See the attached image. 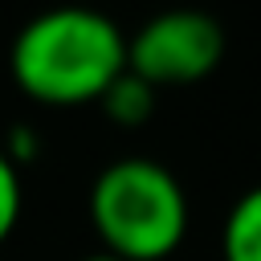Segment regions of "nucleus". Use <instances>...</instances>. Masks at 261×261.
<instances>
[{
	"label": "nucleus",
	"mask_w": 261,
	"mask_h": 261,
	"mask_svg": "<svg viewBox=\"0 0 261 261\" xmlns=\"http://www.w3.org/2000/svg\"><path fill=\"white\" fill-rule=\"evenodd\" d=\"M98 102H102V110H106L110 122H118V126L130 130V126H143V122L155 114V86L126 69V73H118V77L110 82V90H106Z\"/></svg>",
	"instance_id": "5"
},
{
	"label": "nucleus",
	"mask_w": 261,
	"mask_h": 261,
	"mask_svg": "<svg viewBox=\"0 0 261 261\" xmlns=\"http://www.w3.org/2000/svg\"><path fill=\"white\" fill-rule=\"evenodd\" d=\"M90 224L102 253L122 261H163L188 237V192L151 155H122L90 184Z\"/></svg>",
	"instance_id": "2"
},
{
	"label": "nucleus",
	"mask_w": 261,
	"mask_h": 261,
	"mask_svg": "<svg viewBox=\"0 0 261 261\" xmlns=\"http://www.w3.org/2000/svg\"><path fill=\"white\" fill-rule=\"evenodd\" d=\"M77 261H122V257H114V253H102V249H98V253H86V257H77Z\"/></svg>",
	"instance_id": "8"
},
{
	"label": "nucleus",
	"mask_w": 261,
	"mask_h": 261,
	"mask_svg": "<svg viewBox=\"0 0 261 261\" xmlns=\"http://www.w3.org/2000/svg\"><path fill=\"white\" fill-rule=\"evenodd\" d=\"M224 261H261V184L241 192L220 228Z\"/></svg>",
	"instance_id": "4"
},
{
	"label": "nucleus",
	"mask_w": 261,
	"mask_h": 261,
	"mask_svg": "<svg viewBox=\"0 0 261 261\" xmlns=\"http://www.w3.org/2000/svg\"><path fill=\"white\" fill-rule=\"evenodd\" d=\"M4 155L20 167V163H33V155H37V135L29 130V126H12L8 130V139H4Z\"/></svg>",
	"instance_id": "7"
},
{
	"label": "nucleus",
	"mask_w": 261,
	"mask_h": 261,
	"mask_svg": "<svg viewBox=\"0 0 261 261\" xmlns=\"http://www.w3.org/2000/svg\"><path fill=\"white\" fill-rule=\"evenodd\" d=\"M228 37L216 16L196 8H171L151 16L126 37V69L159 86H192L216 73Z\"/></svg>",
	"instance_id": "3"
},
{
	"label": "nucleus",
	"mask_w": 261,
	"mask_h": 261,
	"mask_svg": "<svg viewBox=\"0 0 261 261\" xmlns=\"http://www.w3.org/2000/svg\"><path fill=\"white\" fill-rule=\"evenodd\" d=\"M8 69L41 106H86L126 73V33L106 12L53 8L20 24Z\"/></svg>",
	"instance_id": "1"
},
{
	"label": "nucleus",
	"mask_w": 261,
	"mask_h": 261,
	"mask_svg": "<svg viewBox=\"0 0 261 261\" xmlns=\"http://www.w3.org/2000/svg\"><path fill=\"white\" fill-rule=\"evenodd\" d=\"M20 204H24V192H20V167L4 155L0 147V245L12 237L16 220H20Z\"/></svg>",
	"instance_id": "6"
}]
</instances>
